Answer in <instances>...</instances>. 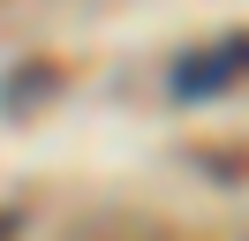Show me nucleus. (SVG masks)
<instances>
[{
  "mask_svg": "<svg viewBox=\"0 0 249 241\" xmlns=\"http://www.w3.org/2000/svg\"><path fill=\"white\" fill-rule=\"evenodd\" d=\"M234 75H249V38H227V45H212L204 60H181V68H174V90L204 98V90L234 83Z\"/></svg>",
  "mask_w": 249,
  "mask_h": 241,
  "instance_id": "f257e3e1",
  "label": "nucleus"
}]
</instances>
